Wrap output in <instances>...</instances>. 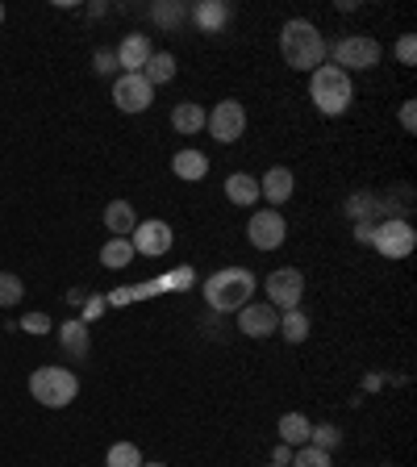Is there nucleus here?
Masks as SVG:
<instances>
[{
  "label": "nucleus",
  "mask_w": 417,
  "mask_h": 467,
  "mask_svg": "<svg viewBox=\"0 0 417 467\" xmlns=\"http://www.w3.org/2000/svg\"><path fill=\"white\" fill-rule=\"evenodd\" d=\"M272 463H275V467H288V463H292V446H284V443L275 446V451H272Z\"/></svg>",
  "instance_id": "nucleus-36"
},
{
  "label": "nucleus",
  "mask_w": 417,
  "mask_h": 467,
  "mask_svg": "<svg viewBox=\"0 0 417 467\" xmlns=\"http://www.w3.org/2000/svg\"><path fill=\"white\" fill-rule=\"evenodd\" d=\"M105 304H109V301H105L100 293H88V296H84V304H79V322H84V326H92V322L105 313Z\"/></svg>",
  "instance_id": "nucleus-31"
},
{
  "label": "nucleus",
  "mask_w": 417,
  "mask_h": 467,
  "mask_svg": "<svg viewBox=\"0 0 417 467\" xmlns=\"http://www.w3.org/2000/svg\"><path fill=\"white\" fill-rule=\"evenodd\" d=\"M230 17H234V9L226 0H200V5H192V25H197L200 33H221Z\"/></svg>",
  "instance_id": "nucleus-16"
},
{
  "label": "nucleus",
  "mask_w": 417,
  "mask_h": 467,
  "mask_svg": "<svg viewBox=\"0 0 417 467\" xmlns=\"http://www.w3.org/2000/svg\"><path fill=\"white\" fill-rule=\"evenodd\" d=\"M309 430H313V422H309L305 413H284V417H280V425H275V434H280V443L292 446V451L309 443Z\"/></svg>",
  "instance_id": "nucleus-23"
},
{
  "label": "nucleus",
  "mask_w": 417,
  "mask_h": 467,
  "mask_svg": "<svg viewBox=\"0 0 417 467\" xmlns=\"http://www.w3.org/2000/svg\"><path fill=\"white\" fill-rule=\"evenodd\" d=\"M372 247L385 255V259H409L417 250V229L409 218H385L375 221L372 229Z\"/></svg>",
  "instance_id": "nucleus-6"
},
{
  "label": "nucleus",
  "mask_w": 417,
  "mask_h": 467,
  "mask_svg": "<svg viewBox=\"0 0 417 467\" xmlns=\"http://www.w3.org/2000/svg\"><path fill=\"white\" fill-rule=\"evenodd\" d=\"M401 126H405V134H417V100L401 105Z\"/></svg>",
  "instance_id": "nucleus-35"
},
{
  "label": "nucleus",
  "mask_w": 417,
  "mask_h": 467,
  "mask_svg": "<svg viewBox=\"0 0 417 467\" xmlns=\"http://www.w3.org/2000/svg\"><path fill=\"white\" fill-rule=\"evenodd\" d=\"M0 22H5V5H0Z\"/></svg>",
  "instance_id": "nucleus-41"
},
{
  "label": "nucleus",
  "mask_w": 417,
  "mask_h": 467,
  "mask_svg": "<svg viewBox=\"0 0 417 467\" xmlns=\"http://www.w3.org/2000/svg\"><path fill=\"white\" fill-rule=\"evenodd\" d=\"M59 342H63V350H67L71 363H84V359L92 355V334H88V326H84L79 317H71V322L59 326Z\"/></svg>",
  "instance_id": "nucleus-15"
},
{
  "label": "nucleus",
  "mask_w": 417,
  "mask_h": 467,
  "mask_svg": "<svg viewBox=\"0 0 417 467\" xmlns=\"http://www.w3.org/2000/svg\"><path fill=\"white\" fill-rule=\"evenodd\" d=\"M84 13H88L92 22H97V17H105V13H109V5H105V0H92V5H88Z\"/></svg>",
  "instance_id": "nucleus-37"
},
{
  "label": "nucleus",
  "mask_w": 417,
  "mask_h": 467,
  "mask_svg": "<svg viewBox=\"0 0 417 467\" xmlns=\"http://www.w3.org/2000/svg\"><path fill=\"white\" fill-rule=\"evenodd\" d=\"M143 467H167V463H159V459H154V463H143Z\"/></svg>",
  "instance_id": "nucleus-40"
},
{
  "label": "nucleus",
  "mask_w": 417,
  "mask_h": 467,
  "mask_svg": "<svg viewBox=\"0 0 417 467\" xmlns=\"http://www.w3.org/2000/svg\"><path fill=\"white\" fill-rule=\"evenodd\" d=\"M309 100H313V109L326 113V117H338V113L351 109L355 100V84L351 76L334 63H321L318 71H309Z\"/></svg>",
  "instance_id": "nucleus-3"
},
{
  "label": "nucleus",
  "mask_w": 417,
  "mask_h": 467,
  "mask_svg": "<svg viewBox=\"0 0 417 467\" xmlns=\"http://www.w3.org/2000/svg\"><path fill=\"white\" fill-rule=\"evenodd\" d=\"M171 172H176L180 180H188V184H197V180L208 175V154L197 151V146H184V151L171 154Z\"/></svg>",
  "instance_id": "nucleus-17"
},
{
  "label": "nucleus",
  "mask_w": 417,
  "mask_h": 467,
  "mask_svg": "<svg viewBox=\"0 0 417 467\" xmlns=\"http://www.w3.org/2000/svg\"><path fill=\"white\" fill-rule=\"evenodd\" d=\"M309 446H318V451H334V446H342V430L334 422H321V425H313L309 430Z\"/></svg>",
  "instance_id": "nucleus-28"
},
{
  "label": "nucleus",
  "mask_w": 417,
  "mask_h": 467,
  "mask_svg": "<svg viewBox=\"0 0 417 467\" xmlns=\"http://www.w3.org/2000/svg\"><path fill=\"white\" fill-rule=\"evenodd\" d=\"M113 51H117V67H125V71H143L146 59L154 55V42L146 38V33H125L121 46H113Z\"/></svg>",
  "instance_id": "nucleus-14"
},
{
  "label": "nucleus",
  "mask_w": 417,
  "mask_h": 467,
  "mask_svg": "<svg viewBox=\"0 0 417 467\" xmlns=\"http://www.w3.org/2000/svg\"><path fill=\"white\" fill-rule=\"evenodd\" d=\"M154 100V88L146 84L138 71H121L117 79H113V105H117L121 113H146Z\"/></svg>",
  "instance_id": "nucleus-10"
},
{
  "label": "nucleus",
  "mask_w": 417,
  "mask_h": 467,
  "mask_svg": "<svg viewBox=\"0 0 417 467\" xmlns=\"http://www.w3.org/2000/svg\"><path fill=\"white\" fill-rule=\"evenodd\" d=\"M372 229H375V226H367V221H359V226H355V238L372 247Z\"/></svg>",
  "instance_id": "nucleus-38"
},
{
  "label": "nucleus",
  "mask_w": 417,
  "mask_h": 467,
  "mask_svg": "<svg viewBox=\"0 0 417 467\" xmlns=\"http://www.w3.org/2000/svg\"><path fill=\"white\" fill-rule=\"evenodd\" d=\"M171 130L176 134H200L205 130V109H200L197 100H180L176 109H171Z\"/></svg>",
  "instance_id": "nucleus-25"
},
{
  "label": "nucleus",
  "mask_w": 417,
  "mask_h": 467,
  "mask_svg": "<svg viewBox=\"0 0 417 467\" xmlns=\"http://www.w3.org/2000/svg\"><path fill=\"white\" fill-rule=\"evenodd\" d=\"M22 301H25V284H22V276L0 272V309H13V304H22Z\"/></svg>",
  "instance_id": "nucleus-29"
},
{
  "label": "nucleus",
  "mask_w": 417,
  "mask_h": 467,
  "mask_svg": "<svg viewBox=\"0 0 417 467\" xmlns=\"http://www.w3.org/2000/svg\"><path fill=\"white\" fill-rule=\"evenodd\" d=\"M134 226H138V213H134L130 201H109V209H105V229H109L113 238H130Z\"/></svg>",
  "instance_id": "nucleus-21"
},
{
  "label": "nucleus",
  "mask_w": 417,
  "mask_h": 467,
  "mask_svg": "<svg viewBox=\"0 0 417 467\" xmlns=\"http://www.w3.org/2000/svg\"><path fill=\"white\" fill-rule=\"evenodd\" d=\"M267 467H275V463H267Z\"/></svg>",
  "instance_id": "nucleus-42"
},
{
  "label": "nucleus",
  "mask_w": 417,
  "mask_h": 467,
  "mask_svg": "<svg viewBox=\"0 0 417 467\" xmlns=\"http://www.w3.org/2000/svg\"><path fill=\"white\" fill-rule=\"evenodd\" d=\"M275 334L284 338V342H292V347H301V342L313 334V322H309L305 309H284V313H280V330H275Z\"/></svg>",
  "instance_id": "nucleus-22"
},
{
  "label": "nucleus",
  "mask_w": 417,
  "mask_h": 467,
  "mask_svg": "<svg viewBox=\"0 0 417 467\" xmlns=\"http://www.w3.org/2000/svg\"><path fill=\"white\" fill-rule=\"evenodd\" d=\"M280 55L292 71H318L326 63V38L309 17H292L280 25Z\"/></svg>",
  "instance_id": "nucleus-1"
},
{
  "label": "nucleus",
  "mask_w": 417,
  "mask_h": 467,
  "mask_svg": "<svg viewBox=\"0 0 417 467\" xmlns=\"http://www.w3.org/2000/svg\"><path fill=\"white\" fill-rule=\"evenodd\" d=\"M388 467H393V463H388Z\"/></svg>",
  "instance_id": "nucleus-43"
},
{
  "label": "nucleus",
  "mask_w": 417,
  "mask_h": 467,
  "mask_svg": "<svg viewBox=\"0 0 417 467\" xmlns=\"http://www.w3.org/2000/svg\"><path fill=\"white\" fill-rule=\"evenodd\" d=\"M255 288H259L255 272H246V267H221V272H213L205 280V301L213 313H238L242 304L255 301Z\"/></svg>",
  "instance_id": "nucleus-2"
},
{
  "label": "nucleus",
  "mask_w": 417,
  "mask_h": 467,
  "mask_svg": "<svg viewBox=\"0 0 417 467\" xmlns=\"http://www.w3.org/2000/svg\"><path fill=\"white\" fill-rule=\"evenodd\" d=\"M30 397L46 409H67L79 397V376L71 368H38L30 376Z\"/></svg>",
  "instance_id": "nucleus-4"
},
{
  "label": "nucleus",
  "mask_w": 417,
  "mask_h": 467,
  "mask_svg": "<svg viewBox=\"0 0 417 467\" xmlns=\"http://www.w3.org/2000/svg\"><path fill=\"white\" fill-rule=\"evenodd\" d=\"M342 213H347L355 226H359V221L375 226L372 218H375V213H385V209H380V196H375V192H351V196H347V205H342Z\"/></svg>",
  "instance_id": "nucleus-24"
},
{
  "label": "nucleus",
  "mask_w": 417,
  "mask_h": 467,
  "mask_svg": "<svg viewBox=\"0 0 417 467\" xmlns=\"http://www.w3.org/2000/svg\"><path fill=\"white\" fill-rule=\"evenodd\" d=\"M246 238L255 250H280L288 238V221L280 209H255L251 221H246Z\"/></svg>",
  "instance_id": "nucleus-8"
},
{
  "label": "nucleus",
  "mask_w": 417,
  "mask_h": 467,
  "mask_svg": "<svg viewBox=\"0 0 417 467\" xmlns=\"http://www.w3.org/2000/svg\"><path fill=\"white\" fill-rule=\"evenodd\" d=\"M264 293H267V304H275L280 313H284V309H301L305 276H301L297 267H275V272L264 280Z\"/></svg>",
  "instance_id": "nucleus-9"
},
{
  "label": "nucleus",
  "mask_w": 417,
  "mask_h": 467,
  "mask_svg": "<svg viewBox=\"0 0 417 467\" xmlns=\"http://www.w3.org/2000/svg\"><path fill=\"white\" fill-rule=\"evenodd\" d=\"M292 192H297V175H292V167H267L264 180H259V196H264L267 205L272 209L288 205Z\"/></svg>",
  "instance_id": "nucleus-13"
},
{
  "label": "nucleus",
  "mask_w": 417,
  "mask_h": 467,
  "mask_svg": "<svg viewBox=\"0 0 417 467\" xmlns=\"http://www.w3.org/2000/svg\"><path fill=\"white\" fill-rule=\"evenodd\" d=\"M171 284H176V288H184V284H192V272H176V276H171Z\"/></svg>",
  "instance_id": "nucleus-39"
},
{
  "label": "nucleus",
  "mask_w": 417,
  "mask_h": 467,
  "mask_svg": "<svg viewBox=\"0 0 417 467\" xmlns=\"http://www.w3.org/2000/svg\"><path fill=\"white\" fill-rule=\"evenodd\" d=\"M151 17L159 22V30L176 33L192 22V5H184V0H159V5H151Z\"/></svg>",
  "instance_id": "nucleus-18"
},
{
  "label": "nucleus",
  "mask_w": 417,
  "mask_h": 467,
  "mask_svg": "<svg viewBox=\"0 0 417 467\" xmlns=\"http://www.w3.org/2000/svg\"><path fill=\"white\" fill-rule=\"evenodd\" d=\"M22 330H25V334L42 338V334H51V330H55V322H51V313H25L22 317Z\"/></svg>",
  "instance_id": "nucleus-34"
},
{
  "label": "nucleus",
  "mask_w": 417,
  "mask_h": 467,
  "mask_svg": "<svg viewBox=\"0 0 417 467\" xmlns=\"http://www.w3.org/2000/svg\"><path fill=\"white\" fill-rule=\"evenodd\" d=\"M393 55H396V63H401V67H413L417 63V38H413V33H401V42H396Z\"/></svg>",
  "instance_id": "nucleus-33"
},
{
  "label": "nucleus",
  "mask_w": 417,
  "mask_h": 467,
  "mask_svg": "<svg viewBox=\"0 0 417 467\" xmlns=\"http://www.w3.org/2000/svg\"><path fill=\"white\" fill-rule=\"evenodd\" d=\"M205 130H208V138L221 142V146L238 142L242 134H246V109H242V100H218V105L205 113Z\"/></svg>",
  "instance_id": "nucleus-7"
},
{
  "label": "nucleus",
  "mask_w": 417,
  "mask_h": 467,
  "mask_svg": "<svg viewBox=\"0 0 417 467\" xmlns=\"http://www.w3.org/2000/svg\"><path fill=\"white\" fill-rule=\"evenodd\" d=\"M143 451L134 443H113L109 446V455H105V467H143Z\"/></svg>",
  "instance_id": "nucleus-27"
},
{
  "label": "nucleus",
  "mask_w": 417,
  "mask_h": 467,
  "mask_svg": "<svg viewBox=\"0 0 417 467\" xmlns=\"http://www.w3.org/2000/svg\"><path fill=\"white\" fill-rule=\"evenodd\" d=\"M292 467H334V459L326 455V451H318V446H297L292 451Z\"/></svg>",
  "instance_id": "nucleus-30"
},
{
  "label": "nucleus",
  "mask_w": 417,
  "mask_h": 467,
  "mask_svg": "<svg viewBox=\"0 0 417 467\" xmlns=\"http://www.w3.org/2000/svg\"><path fill=\"white\" fill-rule=\"evenodd\" d=\"M92 71H97V76H117V51L100 46L97 55H92Z\"/></svg>",
  "instance_id": "nucleus-32"
},
{
  "label": "nucleus",
  "mask_w": 417,
  "mask_h": 467,
  "mask_svg": "<svg viewBox=\"0 0 417 467\" xmlns=\"http://www.w3.org/2000/svg\"><path fill=\"white\" fill-rule=\"evenodd\" d=\"M176 71H180V63H176V55H171V51H154L138 76H143L151 88H159V84H171V79H176Z\"/></svg>",
  "instance_id": "nucleus-20"
},
{
  "label": "nucleus",
  "mask_w": 417,
  "mask_h": 467,
  "mask_svg": "<svg viewBox=\"0 0 417 467\" xmlns=\"http://www.w3.org/2000/svg\"><path fill=\"white\" fill-rule=\"evenodd\" d=\"M380 59H385V46L375 42L372 33H347V38L334 42V67H342L347 76L351 71H372Z\"/></svg>",
  "instance_id": "nucleus-5"
},
{
  "label": "nucleus",
  "mask_w": 417,
  "mask_h": 467,
  "mask_svg": "<svg viewBox=\"0 0 417 467\" xmlns=\"http://www.w3.org/2000/svg\"><path fill=\"white\" fill-rule=\"evenodd\" d=\"M171 242H176V234H171V226L167 221H138L130 234V247L134 255H151V259H159V255H167L171 250Z\"/></svg>",
  "instance_id": "nucleus-11"
},
{
  "label": "nucleus",
  "mask_w": 417,
  "mask_h": 467,
  "mask_svg": "<svg viewBox=\"0 0 417 467\" xmlns=\"http://www.w3.org/2000/svg\"><path fill=\"white\" fill-rule=\"evenodd\" d=\"M238 330L246 338H272L280 330V309L267 301H251L238 309Z\"/></svg>",
  "instance_id": "nucleus-12"
},
{
  "label": "nucleus",
  "mask_w": 417,
  "mask_h": 467,
  "mask_svg": "<svg viewBox=\"0 0 417 467\" xmlns=\"http://www.w3.org/2000/svg\"><path fill=\"white\" fill-rule=\"evenodd\" d=\"M226 201L238 209H255L259 205V180L246 172H234L230 180H226Z\"/></svg>",
  "instance_id": "nucleus-19"
},
{
  "label": "nucleus",
  "mask_w": 417,
  "mask_h": 467,
  "mask_svg": "<svg viewBox=\"0 0 417 467\" xmlns=\"http://www.w3.org/2000/svg\"><path fill=\"white\" fill-rule=\"evenodd\" d=\"M100 263L109 267V272H125L134 263V247H130V238H109L105 247H100Z\"/></svg>",
  "instance_id": "nucleus-26"
}]
</instances>
